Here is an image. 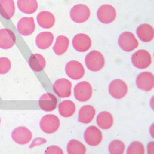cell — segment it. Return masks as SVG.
I'll return each mask as SVG.
<instances>
[{
    "label": "cell",
    "instance_id": "29",
    "mask_svg": "<svg viewBox=\"0 0 154 154\" xmlns=\"http://www.w3.org/2000/svg\"><path fill=\"white\" fill-rule=\"evenodd\" d=\"M125 144L122 141L115 140L110 143L109 152L112 154H122L125 150Z\"/></svg>",
    "mask_w": 154,
    "mask_h": 154
},
{
    "label": "cell",
    "instance_id": "10",
    "mask_svg": "<svg viewBox=\"0 0 154 154\" xmlns=\"http://www.w3.org/2000/svg\"><path fill=\"white\" fill-rule=\"evenodd\" d=\"M13 141L20 145H25L31 142L32 138V132L24 126H20L13 130L11 134Z\"/></svg>",
    "mask_w": 154,
    "mask_h": 154
},
{
    "label": "cell",
    "instance_id": "31",
    "mask_svg": "<svg viewBox=\"0 0 154 154\" xmlns=\"http://www.w3.org/2000/svg\"><path fill=\"white\" fill-rule=\"evenodd\" d=\"M11 68V62L10 60L5 57L0 58V74H5Z\"/></svg>",
    "mask_w": 154,
    "mask_h": 154
},
{
    "label": "cell",
    "instance_id": "6",
    "mask_svg": "<svg viewBox=\"0 0 154 154\" xmlns=\"http://www.w3.org/2000/svg\"><path fill=\"white\" fill-rule=\"evenodd\" d=\"M60 121L59 118L54 115H47L43 116L40 126L43 132L46 134H53L60 128Z\"/></svg>",
    "mask_w": 154,
    "mask_h": 154
},
{
    "label": "cell",
    "instance_id": "23",
    "mask_svg": "<svg viewBox=\"0 0 154 154\" xmlns=\"http://www.w3.org/2000/svg\"><path fill=\"white\" fill-rule=\"evenodd\" d=\"M97 123L100 128L104 130H108L111 128L114 124L113 116L111 113L103 111L99 113L97 118Z\"/></svg>",
    "mask_w": 154,
    "mask_h": 154
},
{
    "label": "cell",
    "instance_id": "13",
    "mask_svg": "<svg viewBox=\"0 0 154 154\" xmlns=\"http://www.w3.org/2000/svg\"><path fill=\"white\" fill-rule=\"evenodd\" d=\"M72 44L75 51L79 52H85L91 48L92 41L88 35L79 33L73 37Z\"/></svg>",
    "mask_w": 154,
    "mask_h": 154
},
{
    "label": "cell",
    "instance_id": "15",
    "mask_svg": "<svg viewBox=\"0 0 154 154\" xmlns=\"http://www.w3.org/2000/svg\"><path fill=\"white\" fill-rule=\"evenodd\" d=\"M35 23L33 17H23L17 23L18 31L23 36L32 35L35 30Z\"/></svg>",
    "mask_w": 154,
    "mask_h": 154
},
{
    "label": "cell",
    "instance_id": "22",
    "mask_svg": "<svg viewBox=\"0 0 154 154\" xmlns=\"http://www.w3.org/2000/svg\"><path fill=\"white\" fill-rule=\"evenodd\" d=\"M54 41V35L51 32L39 33L36 38V44L39 48L45 50L48 48Z\"/></svg>",
    "mask_w": 154,
    "mask_h": 154
},
{
    "label": "cell",
    "instance_id": "26",
    "mask_svg": "<svg viewBox=\"0 0 154 154\" xmlns=\"http://www.w3.org/2000/svg\"><path fill=\"white\" fill-rule=\"evenodd\" d=\"M69 44V41L67 36L60 35L56 38L55 44L53 46V51L57 55H62L68 51Z\"/></svg>",
    "mask_w": 154,
    "mask_h": 154
},
{
    "label": "cell",
    "instance_id": "11",
    "mask_svg": "<svg viewBox=\"0 0 154 154\" xmlns=\"http://www.w3.org/2000/svg\"><path fill=\"white\" fill-rule=\"evenodd\" d=\"M86 143L91 146H97L103 140V134L97 127L91 126L86 129L84 134Z\"/></svg>",
    "mask_w": 154,
    "mask_h": 154
},
{
    "label": "cell",
    "instance_id": "27",
    "mask_svg": "<svg viewBox=\"0 0 154 154\" xmlns=\"http://www.w3.org/2000/svg\"><path fill=\"white\" fill-rule=\"evenodd\" d=\"M29 66L35 72H41L45 69L46 60L44 56L39 54H34L30 57L29 60Z\"/></svg>",
    "mask_w": 154,
    "mask_h": 154
},
{
    "label": "cell",
    "instance_id": "16",
    "mask_svg": "<svg viewBox=\"0 0 154 154\" xmlns=\"http://www.w3.org/2000/svg\"><path fill=\"white\" fill-rule=\"evenodd\" d=\"M16 41L15 35L8 29H0V48L9 49L14 46Z\"/></svg>",
    "mask_w": 154,
    "mask_h": 154
},
{
    "label": "cell",
    "instance_id": "20",
    "mask_svg": "<svg viewBox=\"0 0 154 154\" xmlns=\"http://www.w3.org/2000/svg\"><path fill=\"white\" fill-rule=\"evenodd\" d=\"M37 22L39 26L42 28L51 29L54 25L56 19L51 12L44 11L38 14Z\"/></svg>",
    "mask_w": 154,
    "mask_h": 154
},
{
    "label": "cell",
    "instance_id": "25",
    "mask_svg": "<svg viewBox=\"0 0 154 154\" xmlns=\"http://www.w3.org/2000/svg\"><path fill=\"white\" fill-rule=\"evenodd\" d=\"M60 115L65 118L72 116L76 110L75 103L70 100H66L60 103L58 107Z\"/></svg>",
    "mask_w": 154,
    "mask_h": 154
},
{
    "label": "cell",
    "instance_id": "30",
    "mask_svg": "<svg viewBox=\"0 0 154 154\" xmlns=\"http://www.w3.org/2000/svg\"><path fill=\"white\" fill-rule=\"evenodd\" d=\"M127 153L133 154V153H145V148L141 142H134L128 147L127 149Z\"/></svg>",
    "mask_w": 154,
    "mask_h": 154
},
{
    "label": "cell",
    "instance_id": "7",
    "mask_svg": "<svg viewBox=\"0 0 154 154\" xmlns=\"http://www.w3.org/2000/svg\"><path fill=\"white\" fill-rule=\"evenodd\" d=\"M97 15L100 22L104 24H109L115 20L116 17V11L112 5L105 4L101 5L98 9Z\"/></svg>",
    "mask_w": 154,
    "mask_h": 154
},
{
    "label": "cell",
    "instance_id": "5",
    "mask_svg": "<svg viewBox=\"0 0 154 154\" xmlns=\"http://www.w3.org/2000/svg\"><path fill=\"white\" fill-rule=\"evenodd\" d=\"M92 94V86L88 82H79L74 88L75 98L80 102L88 101L91 98Z\"/></svg>",
    "mask_w": 154,
    "mask_h": 154
},
{
    "label": "cell",
    "instance_id": "32",
    "mask_svg": "<svg viewBox=\"0 0 154 154\" xmlns=\"http://www.w3.org/2000/svg\"><path fill=\"white\" fill-rule=\"evenodd\" d=\"M46 153H63V150L59 148V147L56 146H51L48 148V149L46 150Z\"/></svg>",
    "mask_w": 154,
    "mask_h": 154
},
{
    "label": "cell",
    "instance_id": "28",
    "mask_svg": "<svg viewBox=\"0 0 154 154\" xmlns=\"http://www.w3.org/2000/svg\"><path fill=\"white\" fill-rule=\"evenodd\" d=\"M67 151L69 154L82 153H86V148L82 142L77 140H71L68 143Z\"/></svg>",
    "mask_w": 154,
    "mask_h": 154
},
{
    "label": "cell",
    "instance_id": "21",
    "mask_svg": "<svg viewBox=\"0 0 154 154\" xmlns=\"http://www.w3.org/2000/svg\"><path fill=\"white\" fill-rule=\"evenodd\" d=\"M96 114L95 109L91 105H85L79 111L78 120L83 124H89L94 119Z\"/></svg>",
    "mask_w": 154,
    "mask_h": 154
},
{
    "label": "cell",
    "instance_id": "17",
    "mask_svg": "<svg viewBox=\"0 0 154 154\" xmlns=\"http://www.w3.org/2000/svg\"><path fill=\"white\" fill-rule=\"evenodd\" d=\"M57 99L52 93H45L39 99V106L46 112H51L54 110L57 106Z\"/></svg>",
    "mask_w": 154,
    "mask_h": 154
},
{
    "label": "cell",
    "instance_id": "24",
    "mask_svg": "<svg viewBox=\"0 0 154 154\" xmlns=\"http://www.w3.org/2000/svg\"><path fill=\"white\" fill-rule=\"evenodd\" d=\"M17 6L20 11L26 14H32L38 8L36 0H18Z\"/></svg>",
    "mask_w": 154,
    "mask_h": 154
},
{
    "label": "cell",
    "instance_id": "1",
    "mask_svg": "<svg viewBox=\"0 0 154 154\" xmlns=\"http://www.w3.org/2000/svg\"><path fill=\"white\" fill-rule=\"evenodd\" d=\"M85 62L87 68L90 71L99 72L105 66V60L102 53L97 51H93L86 56Z\"/></svg>",
    "mask_w": 154,
    "mask_h": 154
},
{
    "label": "cell",
    "instance_id": "14",
    "mask_svg": "<svg viewBox=\"0 0 154 154\" xmlns=\"http://www.w3.org/2000/svg\"><path fill=\"white\" fill-rule=\"evenodd\" d=\"M137 87L144 91H149L154 87V76L151 72H142L137 77Z\"/></svg>",
    "mask_w": 154,
    "mask_h": 154
},
{
    "label": "cell",
    "instance_id": "4",
    "mask_svg": "<svg viewBox=\"0 0 154 154\" xmlns=\"http://www.w3.org/2000/svg\"><path fill=\"white\" fill-rule=\"evenodd\" d=\"M119 45L125 52H132L139 45L138 40L131 32H124L119 38Z\"/></svg>",
    "mask_w": 154,
    "mask_h": 154
},
{
    "label": "cell",
    "instance_id": "3",
    "mask_svg": "<svg viewBox=\"0 0 154 154\" xmlns=\"http://www.w3.org/2000/svg\"><path fill=\"white\" fill-rule=\"evenodd\" d=\"M91 11L88 6L84 4H78L73 7L70 11V17L77 23L86 22L90 17Z\"/></svg>",
    "mask_w": 154,
    "mask_h": 154
},
{
    "label": "cell",
    "instance_id": "9",
    "mask_svg": "<svg viewBox=\"0 0 154 154\" xmlns=\"http://www.w3.org/2000/svg\"><path fill=\"white\" fill-rule=\"evenodd\" d=\"M109 91L112 97L120 99L125 97L128 93V86L126 83L121 79H116L110 83Z\"/></svg>",
    "mask_w": 154,
    "mask_h": 154
},
{
    "label": "cell",
    "instance_id": "2",
    "mask_svg": "<svg viewBox=\"0 0 154 154\" xmlns=\"http://www.w3.org/2000/svg\"><path fill=\"white\" fill-rule=\"evenodd\" d=\"M152 61L150 53L146 50H139L132 56V62L136 68L138 69H146L151 65Z\"/></svg>",
    "mask_w": 154,
    "mask_h": 154
},
{
    "label": "cell",
    "instance_id": "12",
    "mask_svg": "<svg viewBox=\"0 0 154 154\" xmlns=\"http://www.w3.org/2000/svg\"><path fill=\"white\" fill-rule=\"evenodd\" d=\"M72 84L68 79L61 78L54 83V91L60 98L69 97L72 94Z\"/></svg>",
    "mask_w": 154,
    "mask_h": 154
},
{
    "label": "cell",
    "instance_id": "8",
    "mask_svg": "<svg viewBox=\"0 0 154 154\" xmlns=\"http://www.w3.org/2000/svg\"><path fill=\"white\" fill-rule=\"evenodd\" d=\"M65 71L67 75L73 80L82 78L85 74L84 67L76 60H71L66 63Z\"/></svg>",
    "mask_w": 154,
    "mask_h": 154
},
{
    "label": "cell",
    "instance_id": "33",
    "mask_svg": "<svg viewBox=\"0 0 154 154\" xmlns=\"http://www.w3.org/2000/svg\"><path fill=\"white\" fill-rule=\"evenodd\" d=\"M0 122H1V119H0Z\"/></svg>",
    "mask_w": 154,
    "mask_h": 154
},
{
    "label": "cell",
    "instance_id": "19",
    "mask_svg": "<svg viewBox=\"0 0 154 154\" xmlns=\"http://www.w3.org/2000/svg\"><path fill=\"white\" fill-rule=\"evenodd\" d=\"M15 12L14 0H0V14L6 19H11Z\"/></svg>",
    "mask_w": 154,
    "mask_h": 154
},
{
    "label": "cell",
    "instance_id": "18",
    "mask_svg": "<svg viewBox=\"0 0 154 154\" xmlns=\"http://www.w3.org/2000/svg\"><path fill=\"white\" fill-rule=\"evenodd\" d=\"M136 32L139 38L144 42L152 41L154 37L153 27L147 23L140 25L137 29Z\"/></svg>",
    "mask_w": 154,
    "mask_h": 154
}]
</instances>
